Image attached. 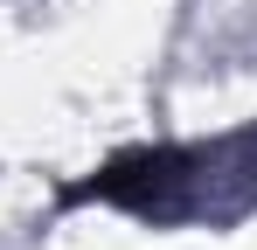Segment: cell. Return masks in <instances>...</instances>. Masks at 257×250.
<instances>
[{
	"instance_id": "6da1fadb",
	"label": "cell",
	"mask_w": 257,
	"mask_h": 250,
	"mask_svg": "<svg viewBox=\"0 0 257 250\" xmlns=\"http://www.w3.org/2000/svg\"><path fill=\"white\" fill-rule=\"evenodd\" d=\"M188 167H195L188 146H132L118 160H104L90 181H77L70 202H111V208H132V215H174L188 181H195Z\"/></svg>"
}]
</instances>
